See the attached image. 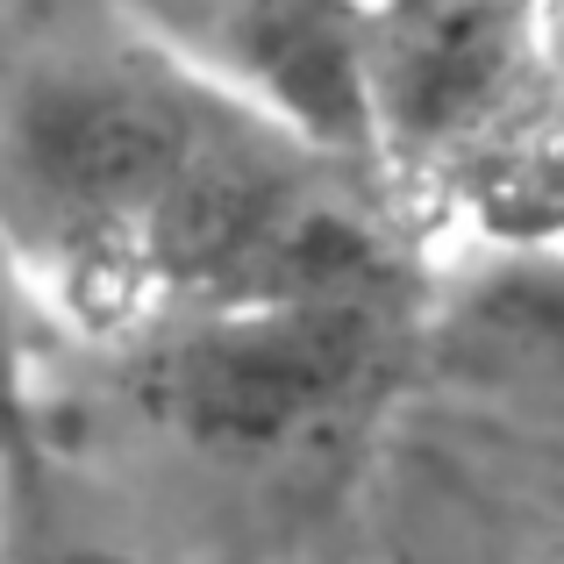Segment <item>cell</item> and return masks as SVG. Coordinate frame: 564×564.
<instances>
[{"instance_id": "1", "label": "cell", "mask_w": 564, "mask_h": 564, "mask_svg": "<svg viewBox=\"0 0 564 564\" xmlns=\"http://www.w3.org/2000/svg\"><path fill=\"white\" fill-rule=\"evenodd\" d=\"M329 165L129 8L43 43L0 108V221L57 329L108 344L243 293H379Z\"/></svg>"}, {"instance_id": "2", "label": "cell", "mask_w": 564, "mask_h": 564, "mask_svg": "<svg viewBox=\"0 0 564 564\" xmlns=\"http://www.w3.org/2000/svg\"><path fill=\"white\" fill-rule=\"evenodd\" d=\"M386 336V301L344 286L186 307L137 336V400L193 451H293L372 386Z\"/></svg>"}, {"instance_id": "3", "label": "cell", "mask_w": 564, "mask_h": 564, "mask_svg": "<svg viewBox=\"0 0 564 564\" xmlns=\"http://www.w3.org/2000/svg\"><path fill=\"white\" fill-rule=\"evenodd\" d=\"M129 14H143L258 115L293 129L307 151L336 165H379L358 0H129Z\"/></svg>"}, {"instance_id": "4", "label": "cell", "mask_w": 564, "mask_h": 564, "mask_svg": "<svg viewBox=\"0 0 564 564\" xmlns=\"http://www.w3.org/2000/svg\"><path fill=\"white\" fill-rule=\"evenodd\" d=\"M422 186L457 236L522 264H564V86L536 72Z\"/></svg>"}, {"instance_id": "5", "label": "cell", "mask_w": 564, "mask_h": 564, "mask_svg": "<svg viewBox=\"0 0 564 564\" xmlns=\"http://www.w3.org/2000/svg\"><path fill=\"white\" fill-rule=\"evenodd\" d=\"M57 315L43 301L36 272H29L14 229L0 221V429L14 443V465H36V436H43V365L57 344Z\"/></svg>"}, {"instance_id": "6", "label": "cell", "mask_w": 564, "mask_h": 564, "mask_svg": "<svg viewBox=\"0 0 564 564\" xmlns=\"http://www.w3.org/2000/svg\"><path fill=\"white\" fill-rule=\"evenodd\" d=\"M22 564H143V557L108 536H57V543H36Z\"/></svg>"}, {"instance_id": "7", "label": "cell", "mask_w": 564, "mask_h": 564, "mask_svg": "<svg viewBox=\"0 0 564 564\" xmlns=\"http://www.w3.org/2000/svg\"><path fill=\"white\" fill-rule=\"evenodd\" d=\"M536 72L564 86V0H536Z\"/></svg>"}, {"instance_id": "8", "label": "cell", "mask_w": 564, "mask_h": 564, "mask_svg": "<svg viewBox=\"0 0 564 564\" xmlns=\"http://www.w3.org/2000/svg\"><path fill=\"white\" fill-rule=\"evenodd\" d=\"M0 471H22V465H14V443H8V429H0Z\"/></svg>"}]
</instances>
